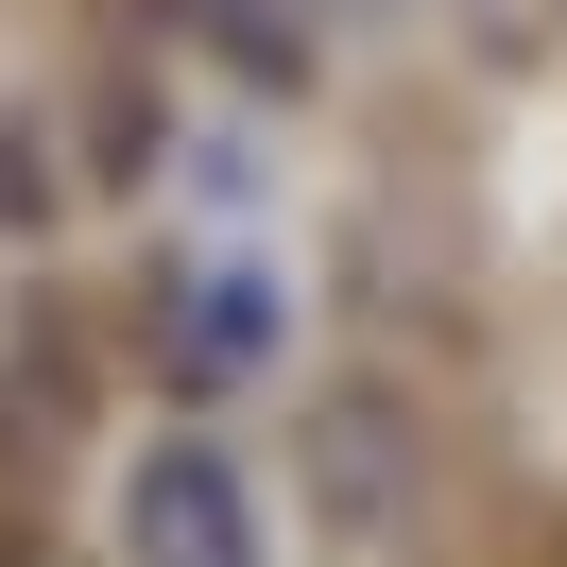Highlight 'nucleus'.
I'll return each instance as SVG.
<instances>
[{"label": "nucleus", "mask_w": 567, "mask_h": 567, "mask_svg": "<svg viewBox=\"0 0 567 567\" xmlns=\"http://www.w3.org/2000/svg\"><path fill=\"white\" fill-rule=\"evenodd\" d=\"M121 567H276L258 482L207 447V430H155V447L121 464Z\"/></svg>", "instance_id": "1"}, {"label": "nucleus", "mask_w": 567, "mask_h": 567, "mask_svg": "<svg viewBox=\"0 0 567 567\" xmlns=\"http://www.w3.org/2000/svg\"><path fill=\"white\" fill-rule=\"evenodd\" d=\"M173 344H189V379H258L276 361V292H258V258H189V292H173Z\"/></svg>", "instance_id": "2"}]
</instances>
